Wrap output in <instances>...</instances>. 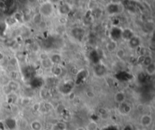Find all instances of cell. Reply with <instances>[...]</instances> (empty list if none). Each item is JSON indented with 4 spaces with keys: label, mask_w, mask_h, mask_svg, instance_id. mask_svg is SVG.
<instances>
[{
    "label": "cell",
    "mask_w": 155,
    "mask_h": 130,
    "mask_svg": "<svg viewBox=\"0 0 155 130\" xmlns=\"http://www.w3.org/2000/svg\"><path fill=\"white\" fill-rule=\"evenodd\" d=\"M38 12L42 16L43 18L51 17L55 12V5L49 2V0H45L40 3Z\"/></svg>",
    "instance_id": "cell-1"
},
{
    "label": "cell",
    "mask_w": 155,
    "mask_h": 130,
    "mask_svg": "<svg viewBox=\"0 0 155 130\" xmlns=\"http://www.w3.org/2000/svg\"><path fill=\"white\" fill-rule=\"evenodd\" d=\"M123 10V5L119 2H111L106 6V11L109 15H117L122 12Z\"/></svg>",
    "instance_id": "cell-2"
},
{
    "label": "cell",
    "mask_w": 155,
    "mask_h": 130,
    "mask_svg": "<svg viewBox=\"0 0 155 130\" xmlns=\"http://www.w3.org/2000/svg\"><path fill=\"white\" fill-rule=\"evenodd\" d=\"M71 11V6L67 2H59L58 6V12L60 16H66Z\"/></svg>",
    "instance_id": "cell-3"
},
{
    "label": "cell",
    "mask_w": 155,
    "mask_h": 130,
    "mask_svg": "<svg viewBox=\"0 0 155 130\" xmlns=\"http://www.w3.org/2000/svg\"><path fill=\"white\" fill-rule=\"evenodd\" d=\"M139 123L142 127L147 128L153 123V117L149 113H144L140 117Z\"/></svg>",
    "instance_id": "cell-4"
},
{
    "label": "cell",
    "mask_w": 155,
    "mask_h": 130,
    "mask_svg": "<svg viewBox=\"0 0 155 130\" xmlns=\"http://www.w3.org/2000/svg\"><path fill=\"white\" fill-rule=\"evenodd\" d=\"M118 110H119L120 113L123 115H127L130 113L132 111V107L129 103L127 101H124L122 104H118Z\"/></svg>",
    "instance_id": "cell-5"
},
{
    "label": "cell",
    "mask_w": 155,
    "mask_h": 130,
    "mask_svg": "<svg viewBox=\"0 0 155 130\" xmlns=\"http://www.w3.org/2000/svg\"><path fill=\"white\" fill-rule=\"evenodd\" d=\"M113 99H114V101H115V102L117 104H122L124 101H126V99H127L126 93L123 91H118L114 94Z\"/></svg>",
    "instance_id": "cell-6"
},
{
    "label": "cell",
    "mask_w": 155,
    "mask_h": 130,
    "mask_svg": "<svg viewBox=\"0 0 155 130\" xmlns=\"http://www.w3.org/2000/svg\"><path fill=\"white\" fill-rule=\"evenodd\" d=\"M6 86L8 87V89H9L11 92H17L21 88V85L20 83L17 81V80H15V79H10L8 83H7Z\"/></svg>",
    "instance_id": "cell-7"
},
{
    "label": "cell",
    "mask_w": 155,
    "mask_h": 130,
    "mask_svg": "<svg viewBox=\"0 0 155 130\" xmlns=\"http://www.w3.org/2000/svg\"><path fill=\"white\" fill-rule=\"evenodd\" d=\"M135 36L134 32L131 30L130 28H125L122 30V33H121V39H123L125 41L128 42L130 40L131 38H132Z\"/></svg>",
    "instance_id": "cell-8"
},
{
    "label": "cell",
    "mask_w": 155,
    "mask_h": 130,
    "mask_svg": "<svg viewBox=\"0 0 155 130\" xmlns=\"http://www.w3.org/2000/svg\"><path fill=\"white\" fill-rule=\"evenodd\" d=\"M105 48L106 50L109 53H114L117 51V49L119 48L118 47V42H117V41L111 40L106 43Z\"/></svg>",
    "instance_id": "cell-9"
},
{
    "label": "cell",
    "mask_w": 155,
    "mask_h": 130,
    "mask_svg": "<svg viewBox=\"0 0 155 130\" xmlns=\"http://www.w3.org/2000/svg\"><path fill=\"white\" fill-rule=\"evenodd\" d=\"M49 58L54 65H60L63 61L62 55L58 53H53L51 55H49Z\"/></svg>",
    "instance_id": "cell-10"
},
{
    "label": "cell",
    "mask_w": 155,
    "mask_h": 130,
    "mask_svg": "<svg viewBox=\"0 0 155 130\" xmlns=\"http://www.w3.org/2000/svg\"><path fill=\"white\" fill-rule=\"evenodd\" d=\"M129 46L132 49H137V48L140 47V45H141V40L138 36H136L135 35L132 38H131L130 40L128 41Z\"/></svg>",
    "instance_id": "cell-11"
},
{
    "label": "cell",
    "mask_w": 155,
    "mask_h": 130,
    "mask_svg": "<svg viewBox=\"0 0 155 130\" xmlns=\"http://www.w3.org/2000/svg\"><path fill=\"white\" fill-rule=\"evenodd\" d=\"M40 64H41L42 67L45 69V70H50L51 69L53 66H54V64L53 63L51 62V60H50L49 58H46L45 59H42V60H40Z\"/></svg>",
    "instance_id": "cell-12"
},
{
    "label": "cell",
    "mask_w": 155,
    "mask_h": 130,
    "mask_svg": "<svg viewBox=\"0 0 155 130\" xmlns=\"http://www.w3.org/2000/svg\"><path fill=\"white\" fill-rule=\"evenodd\" d=\"M50 71H51V74L55 77H59L63 73L62 67L60 65H54L50 70Z\"/></svg>",
    "instance_id": "cell-13"
},
{
    "label": "cell",
    "mask_w": 155,
    "mask_h": 130,
    "mask_svg": "<svg viewBox=\"0 0 155 130\" xmlns=\"http://www.w3.org/2000/svg\"><path fill=\"white\" fill-rule=\"evenodd\" d=\"M31 21H32L33 24L38 26V25L40 24L43 21V17H42V16L39 12H36V13L34 14L32 17H31Z\"/></svg>",
    "instance_id": "cell-14"
},
{
    "label": "cell",
    "mask_w": 155,
    "mask_h": 130,
    "mask_svg": "<svg viewBox=\"0 0 155 130\" xmlns=\"http://www.w3.org/2000/svg\"><path fill=\"white\" fill-rule=\"evenodd\" d=\"M30 127L31 130H42V123L41 121L38 120H34L30 124Z\"/></svg>",
    "instance_id": "cell-15"
},
{
    "label": "cell",
    "mask_w": 155,
    "mask_h": 130,
    "mask_svg": "<svg viewBox=\"0 0 155 130\" xmlns=\"http://www.w3.org/2000/svg\"><path fill=\"white\" fill-rule=\"evenodd\" d=\"M145 71L148 76H154L155 75V63H152L151 64L145 67Z\"/></svg>",
    "instance_id": "cell-16"
},
{
    "label": "cell",
    "mask_w": 155,
    "mask_h": 130,
    "mask_svg": "<svg viewBox=\"0 0 155 130\" xmlns=\"http://www.w3.org/2000/svg\"><path fill=\"white\" fill-rule=\"evenodd\" d=\"M154 62V61L153 57L151 56V55H146L144 56V59L143 61H142V65L145 67L148 66V65H150V64H151Z\"/></svg>",
    "instance_id": "cell-17"
},
{
    "label": "cell",
    "mask_w": 155,
    "mask_h": 130,
    "mask_svg": "<svg viewBox=\"0 0 155 130\" xmlns=\"http://www.w3.org/2000/svg\"><path fill=\"white\" fill-rule=\"evenodd\" d=\"M114 53H115L116 58L119 60H122L126 58V51L123 48H118Z\"/></svg>",
    "instance_id": "cell-18"
},
{
    "label": "cell",
    "mask_w": 155,
    "mask_h": 130,
    "mask_svg": "<svg viewBox=\"0 0 155 130\" xmlns=\"http://www.w3.org/2000/svg\"><path fill=\"white\" fill-rule=\"evenodd\" d=\"M41 108H43L46 112H50L54 109V107H53V104L51 102L45 101L41 104Z\"/></svg>",
    "instance_id": "cell-19"
},
{
    "label": "cell",
    "mask_w": 155,
    "mask_h": 130,
    "mask_svg": "<svg viewBox=\"0 0 155 130\" xmlns=\"http://www.w3.org/2000/svg\"><path fill=\"white\" fill-rule=\"evenodd\" d=\"M13 18L15 19L16 23H21L24 21V15H23L22 12H20V11H17L14 14V15L12 16Z\"/></svg>",
    "instance_id": "cell-20"
},
{
    "label": "cell",
    "mask_w": 155,
    "mask_h": 130,
    "mask_svg": "<svg viewBox=\"0 0 155 130\" xmlns=\"http://www.w3.org/2000/svg\"><path fill=\"white\" fill-rule=\"evenodd\" d=\"M98 125L96 122L95 121H91L89 122L88 124H87L86 127H85V129L86 130H97L98 129Z\"/></svg>",
    "instance_id": "cell-21"
},
{
    "label": "cell",
    "mask_w": 155,
    "mask_h": 130,
    "mask_svg": "<svg viewBox=\"0 0 155 130\" xmlns=\"http://www.w3.org/2000/svg\"><path fill=\"white\" fill-rule=\"evenodd\" d=\"M58 23L60 26H64L67 23V17L66 16H60L58 18Z\"/></svg>",
    "instance_id": "cell-22"
},
{
    "label": "cell",
    "mask_w": 155,
    "mask_h": 130,
    "mask_svg": "<svg viewBox=\"0 0 155 130\" xmlns=\"http://www.w3.org/2000/svg\"><path fill=\"white\" fill-rule=\"evenodd\" d=\"M85 95H86L87 98H95V96H96V95H95L94 91L91 90V89L87 90L86 92H85Z\"/></svg>",
    "instance_id": "cell-23"
},
{
    "label": "cell",
    "mask_w": 155,
    "mask_h": 130,
    "mask_svg": "<svg viewBox=\"0 0 155 130\" xmlns=\"http://www.w3.org/2000/svg\"><path fill=\"white\" fill-rule=\"evenodd\" d=\"M41 104H42L41 103H40V102H36V103H35L32 107L33 111H34L35 112L40 111V110H41Z\"/></svg>",
    "instance_id": "cell-24"
},
{
    "label": "cell",
    "mask_w": 155,
    "mask_h": 130,
    "mask_svg": "<svg viewBox=\"0 0 155 130\" xmlns=\"http://www.w3.org/2000/svg\"><path fill=\"white\" fill-rule=\"evenodd\" d=\"M30 101H31V98H29V97H24L21 100V104H24V105H27V104H30Z\"/></svg>",
    "instance_id": "cell-25"
},
{
    "label": "cell",
    "mask_w": 155,
    "mask_h": 130,
    "mask_svg": "<svg viewBox=\"0 0 155 130\" xmlns=\"http://www.w3.org/2000/svg\"><path fill=\"white\" fill-rule=\"evenodd\" d=\"M47 90L45 89H42L40 91V95L41 96L42 98H46L47 97Z\"/></svg>",
    "instance_id": "cell-26"
},
{
    "label": "cell",
    "mask_w": 155,
    "mask_h": 130,
    "mask_svg": "<svg viewBox=\"0 0 155 130\" xmlns=\"http://www.w3.org/2000/svg\"><path fill=\"white\" fill-rule=\"evenodd\" d=\"M76 98V95L75 92H71L68 94V98H69V100L74 101Z\"/></svg>",
    "instance_id": "cell-27"
},
{
    "label": "cell",
    "mask_w": 155,
    "mask_h": 130,
    "mask_svg": "<svg viewBox=\"0 0 155 130\" xmlns=\"http://www.w3.org/2000/svg\"><path fill=\"white\" fill-rule=\"evenodd\" d=\"M137 110L139 112H142L145 110V105L143 104H138L137 106Z\"/></svg>",
    "instance_id": "cell-28"
},
{
    "label": "cell",
    "mask_w": 155,
    "mask_h": 130,
    "mask_svg": "<svg viewBox=\"0 0 155 130\" xmlns=\"http://www.w3.org/2000/svg\"><path fill=\"white\" fill-rule=\"evenodd\" d=\"M6 7V2H3V1H0V8L1 9H5Z\"/></svg>",
    "instance_id": "cell-29"
},
{
    "label": "cell",
    "mask_w": 155,
    "mask_h": 130,
    "mask_svg": "<svg viewBox=\"0 0 155 130\" xmlns=\"http://www.w3.org/2000/svg\"><path fill=\"white\" fill-rule=\"evenodd\" d=\"M123 130H133V128L131 125H127V126H125Z\"/></svg>",
    "instance_id": "cell-30"
},
{
    "label": "cell",
    "mask_w": 155,
    "mask_h": 130,
    "mask_svg": "<svg viewBox=\"0 0 155 130\" xmlns=\"http://www.w3.org/2000/svg\"><path fill=\"white\" fill-rule=\"evenodd\" d=\"M4 59H5V54L2 51H0V61H2Z\"/></svg>",
    "instance_id": "cell-31"
},
{
    "label": "cell",
    "mask_w": 155,
    "mask_h": 130,
    "mask_svg": "<svg viewBox=\"0 0 155 130\" xmlns=\"http://www.w3.org/2000/svg\"><path fill=\"white\" fill-rule=\"evenodd\" d=\"M49 2H51L52 4H54V5H55V4H56V3H59L60 2H61L60 0H49Z\"/></svg>",
    "instance_id": "cell-32"
},
{
    "label": "cell",
    "mask_w": 155,
    "mask_h": 130,
    "mask_svg": "<svg viewBox=\"0 0 155 130\" xmlns=\"http://www.w3.org/2000/svg\"><path fill=\"white\" fill-rule=\"evenodd\" d=\"M76 130H86L85 128H83V127H79V128H77Z\"/></svg>",
    "instance_id": "cell-33"
},
{
    "label": "cell",
    "mask_w": 155,
    "mask_h": 130,
    "mask_svg": "<svg viewBox=\"0 0 155 130\" xmlns=\"http://www.w3.org/2000/svg\"><path fill=\"white\" fill-rule=\"evenodd\" d=\"M42 130H52V129L50 128H45V129H42Z\"/></svg>",
    "instance_id": "cell-34"
},
{
    "label": "cell",
    "mask_w": 155,
    "mask_h": 130,
    "mask_svg": "<svg viewBox=\"0 0 155 130\" xmlns=\"http://www.w3.org/2000/svg\"><path fill=\"white\" fill-rule=\"evenodd\" d=\"M133 130H142L141 129H138V128H135L133 129Z\"/></svg>",
    "instance_id": "cell-35"
},
{
    "label": "cell",
    "mask_w": 155,
    "mask_h": 130,
    "mask_svg": "<svg viewBox=\"0 0 155 130\" xmlns=\"http://www.w3.org/2000/svg\"><path fill=\"white\" fill-rule=\"evenodd\" d=\"M104 1H107V0H104Z\"/></svg>",
    "instance_id": "cell-36"
}]
</instances>
